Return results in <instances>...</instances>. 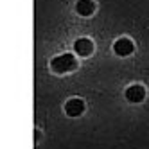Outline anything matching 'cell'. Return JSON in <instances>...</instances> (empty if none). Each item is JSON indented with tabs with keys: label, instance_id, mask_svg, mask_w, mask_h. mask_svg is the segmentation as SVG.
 Instances as JSON below:
<instances>
[{
	"label": "cell",
	"instance_id": "cell-1",
	"mask_svg": "<svg viewBox=\"0 0 149 149\" xmlns=\"http://www.w3.org/2000/svg\"><path fill=\"white\" fill-rule=\"evenodd\" d=\"M50 67H52V70L58 72V74H65V72H70V70L76 68L77 61H76V58H74L72 54H61V56L52 59Z\"/></svg>",
	"mask_w": 149,
	"mask_h": 149
},
{
	"label": "cell",
	"instance_id": "cell-2",
	"mask_svg": "<svg viewBox=\"0 0 149 149\" xmlns=\"http://www.w3.org/2000/svg\"><path fill=\"white\" fill-rule=\"evenodd\" d=\"M144 97H146V90L140 84H133V86H130L126 92V99L130 102H142Z\"/></svg>",
	"mask_w": 149,
	"mask_h": 149
},
{
	"label": "cell",
	"instance_id": "cell-3",
	"mask_svg": "<svg viewBox=\"0 0 149 149\" xmlns=\"http://www.w3.org/2000/svg\"><path fill=\"white\" fill-rule=\"evenodd\" d=\"M65 111H67L68 117H79L84 111V102L81 99H70L65 104Z\"/></svg>",
	"mask_w": 149,
	"mask_h": 149
},
{
	"label": "cell",
	"instance_id": "cell-4",
	"mask_svg": "<svg viewBox=\"0 0 149 149\" xmlns=\"http://www.w3.org/2000/svg\"><path fill=\"white\" fill-rule=\"evenodd\" d=\"M74 49H76V52H77L79 56L86 58V56H90V54H92L93 45H92V41H90V40H86V38H81V40H77L76 43H74Z\"/></svg>",
	"mask_w": 149,
	"mask_h": 149
},
{
	"label": "cell",
	"instance_id": "cell-5",
	"mask_svg": "<svg viewBox=\"0 0 149 149\" xmlns=\"http://www.w3.org/2000/svg\"><path fill=\"white\" fill-rule=\"evenodd\" d=\"M113 49H115V54H119V56H130L135 47H133V43H131L130 40L122 38V40H119V41H115Z\"/></svg>",
	"mask_w": 149,
	"mask_h": 149
},
{
	"label": "cell",
	"instance_id": "cell-6",
	"mask_svg": "<svg viewBox=\"0 0 149 149\" xmlns=\"http://www.w3.org/2000/svg\"><path fill=\"white\" fill-rule=\"evenodd\" d=\"M76 9H77L79 15H83V16H90V15L93 13V9H95V4L92 2V0H79L77 6H76Z\"/></svg>",
	"mask_w": 149,
	"mask_h": 149
}]
</instances>
